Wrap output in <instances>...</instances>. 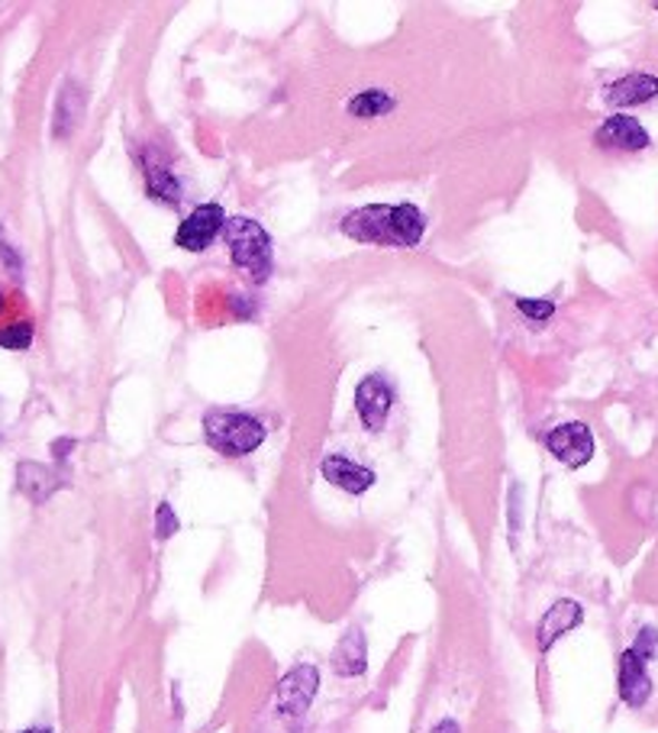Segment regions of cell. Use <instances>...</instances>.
Returning a JSON list of instances; mask_svg holds the SVG:
<instances>
[{
    "mask_svg": "<svg viewBox=\"0 0 658 733\" xmlns=\"http://www.w3.org/2000/svg\"><path fill=\"white\" fill-rule=\"evenodd\" d=\"M175 530H178V517H175L171 505H158V514H156L158 540H168V537H171Z\"/></svg>",
    "mask_w": 658,
    "mask_h": 733,
    "instance_id": "cell-21",
    "label": "cell"
},
{
    "mask_svg": "<svg viewBox=\"0 0 658 733\" xmlns=\"http://www.w3.org/2000/svg\"><path fill=\"white\" fill-rule=\"evenodd\" d=\"M585 620V610L578 602H556V605L546 610V617H542V624H539V649L542 653H549L552 649V643L559 637H564L568 631H574L578 624Z\"/></svg>",
    "mask_w": 658,
    "mask_h": 733,
    "instance_id": "cell-12",
    "label": "cell"
},
{
    "mask_svg": "<svg viewBox=\"0 0 658 733\" xmlns=\"http://www.w3.org/2000/svg\"><path fill=\"white\" fill-rule=\"evenodd\" d=\"M23 733H52V731H49V727H30V731Z\"/></svg>",
    "mask_w": 658,
    "mask_h": 733,
    "instance_id": "cell-25",
    "label": "cell"
},
{
    "mask_svg": "<svg viewBox=\"0 0 658 733\" xmlns=\"http://www.w3.org/2000/svg\"><path fill=\"white\" fill-rule=\"evenodd\" d=\"M333 670L345 675V678H355V675H362V672L369 670V649H365V634L362 631L352 627L340 639V646L333 653Z\"/></svg>",
    "mask_w": 658,
    "mask_h": 733,
    "instance_id": "cell-14",
    "label": "cell"
},
{
    "mask_svg": "<svg viewBox=\"0 0 658 733\" xmlns=\"http://www.w3.org/2000/svg\"><path fill=\"white\" fill-rule=\"evenodd\" d=\"M391 401H394L391 384L384 382L381 375H369V379L359 382V388H355V411L362 417L365 430L377 433L384 427V420L391 414Z\"/></svg>",
    "mask_w": 658,
    "mask_h": 733,
    "instance_id": "cell-7",
    "label": "cell"
},
{
    "mask_svg": "<svg viewBox=\"0 0 658 733\" xmlns=\"http://www.w3.org/2000/svg\"><path fill=\"white\" fill-rule=\"evenodd\" d=\"M0 311H3V294H0Z\"/></svg>",
    "mask_w": 658,
    "mask_h": 733,
    "instance_id": "cell-26",
    "label": "cell"
},
{
    "mask_svg": "<svg viewBox=\"0 0 658 733\" xmlns=\"http://www.w3.org/2000/svg\"><path fill=\"white\" fill-rule=\"evenodd\" d=\"M0 262H3L13 275H20V268H23V265H20V255L13 253V246H10L3 236H0Z\"/></svg>",
    "mask_w": 658,
    "mask_h": 733,
    "instance_id": "cell-22",
    "label": "cell"
},
{
    "mask_svg": "<svg viewBox=\"0 0 658 733\" xmlns=\"http://www.w3.org/2000/svg\"><path fill=\"white\" fill-rule=\"evenodd\" d=\"M426 217L413 204H372L343 217V233L359 243L375 246H420Z\"/></svg>",
    "mask_w": 658,
    "mask_h": 733,
    "instance_id": "cell-1",
    "label": "cell"
},
{
    "mask_svg": "<svg viewBox=\"0 0 658 733\" xmlns=\"http://www.w3.org/2000/svg\"><path fill=\"white\" fill-rule=\"evenodd\" d=\"M204 433H207V443L229 459H243L265 443L262 420L249 414H229V411H210L204 417Z\"/></svg>",
    "mask_w": 658,
    "mask_h": 733,
    "instance_id": "cell-2",
    "label": "cell"
},
{
    "mask_svg": "<svg viewBox=\"0 0 658 733\" xmlns=\"http://www.w3.org/2000/svg\"><path fill=\"white\" fill-rule=\"evenodd\" d=\"M656 10H658V3H656Z\"/></svg>",
    "mask_w": 658,
    "mask_h": 733,
    "instance_id": "cell-27",
    "label": "cell"
},
{
    "mask_svg": "<svg viewBox=\"0 0 658 733\" xmlns=\"http://www.w3.org/2000/svg\"><path fill=\"white\" fill-rule=\"evenodd\" d=\"M546 449H549L559 462H564L568 469H581V466H588L591 456H595L591 427H588V423H562V427L549 430Z\"/></svg>",
    "mask_w": 658,
    "mask_h": 733,
    "instance_id": "cell-4",
    "label": "cell"
},
{
    "mask_svg": "<svg viewBox=\"0 0 658 733\" xmlns=\"http://www.w3.org/2000/svg\"><path fill=\"white\" fill-rule=\"evenodd\" d=\"M62 485V476H59L56 469L42 466V462H20V466H17V488L30 498L32 505L49 501Z\"/></svg>",
    "mask_w": 658,
    "mask_h": 733,
    "instance_id": "cell-11",
    "label": "cell"
},
{
    "mask_svg": "<svg viewBox=\"0 0 658 733\" xmlns=\"http://www.w3.org/2000/svg\"><path fill=\"white\" fill-rule=\"evenodd\" d=\"M223 236H226L233 262L252 272L255 282H265L272 272V240L262 229V224H255L249 217H233L223 226Z\"/></svg>",
    "mask_w": 658,
    "mask_h": 733,
    "instance_id": "cell-3",
    "label": "cell"
},
{
    "mask_svg": "<svg viewBox=\"0 0 658 733\" xmlns=\"http://www.w3.org/2000/svg\"><path fill=\"white\" fill-rule=\"evenodd\" d=\"M433 733H459V727H455L452 721H442V724H439V727Z\"/></svg>",
    "mask_w": 658,
    "mask_h": 733,
    "instance_id": "cell-24",
    "label": "cell"
},
{
    "mask_svg": "<svg viewBox=\"0 0 658 733\" xmlns=\"http://www.w3.org/2000/svg\"><path fill=\"white\" fill-rule=\"evenodd\" d=\"M32 343V323L30 320H17V323H7L0 330V346L3 350H30Z\"/></svg>",
    "mask_w": 658,
    "mask_h": 733,
    "instance_id": "cell-18",
    "label": "cell"
},
{
    "mask_svg": "<svg viewBox=\"0 0 658 733\" xmlns=\"http://www.w3.org/2000/svg\"><path fill=\"white\" fill-rule=\"evenodd\" d=\"M517 311L530 320H549L556 314V304L552 301H533V297H517Z\"/></svg>",
    "mask_w": 658,
    "mask_h": 733,
    "instance_id": "cell-19",
    "label": "cell"
},
{
    "mask_svg": "<svg viewBox=\"0 0 658 733\" xmlns=\"http://www.w3.org/2000/svg\"><path fill=\"white\" fill-rule=\"evenodd\" d=\"M652 97H658V78L646 75V71L627 75L607 88V104H613V107H636V104H646Z\"/></svg>",
    "mask_w": 658,
    "mask_h": 733,
    "instance_id": "cell-13",
    "label": "cell"
},
{
    "mask_svg": "<svg viewBox=\"0 0 658 733\" xmlns=\"http://www.w3.org/2000/svg\"><path fill=\"white\" fill-rule=\"evenodd\" d=\"M316 688H320V672L314 666H297L278 682L275 707L282 711L284 717H301L314 702Z\"/></svg>",
    "mask_w": 658,
    "mask_h": 733,
    "instance_id": "cell-6",
    "label": "cell"
},
{
    "mask_svg": "<svg viewBox=\"0 0 658 733\" xmlns=\"http://www.w3.org/2000/svg\"><path fill=\"white\" fill-rule=\"evenodd\" d=\"M68 449H75V440H59V443L52 447V452H56L59 462H65V452H68Z\"/></svg>",
    "mask_w": 658,
    "mask_h": 733,
    "instance_id": "cell-23",
    "label": "cell"
},
{
    "mask_svg": "<svg viewBox=\"0 0 658 733\" xmlns=\"http://www.w3.org/2000/svg\"><path fill=\"white\" fill-rule=\"evenodd\" d=\"M652 695V678L646 672V659L639 653L627 649L620 656V698L632 707H642Z\"/></svg>",
    "mask_w": 658,
    "mask_h": 733,
    "instance_id": "cell-10",
    "label": "cell"
},
{
    "mask_svg": "<svg viewBox=\"0 0 658 733\" xmlns=\"http://www.w3.org/2000/svg\"><path fill=\"white\" fill-rule=\"evenodd\" d=\"M146 188L153 197L158 201H165V204H178L181 201V188H178V182H175V175L165 168V165H146Z\"/></svg>",
    "mask_w": 658,
    "mask_h": 733,
    "instance_id": "cell-17",
    "label": "cell"
},
{
    "mask_svg": "<svg viewBox=\"0 0 658 733\" xmlns=\"http://www.w3.org/2000/svg\"><path fill=\"white\" fill-rule=\"evenodd\" d=\"M81 117H85V91H81V85L68 81L59 95V104H56V136L59 139L71 136L81 124Z\"/></svg>",
    "mask_w": 658,
    "mask_h": 733,
    "instance_id": "cell-15",
    "label": "cell"
},
{
    "mask_svg": "<svg viewBox=\"0 0 658 733\" xmlns=\"http://www.w3.org/2000/svg\"><path fill=\"white\" fill-rule=\"evenodd\" d=\"M320 472H323V479L330 481V485L343 488L348 495H365L375 485V472L372 469H365V466H359V462H352L345 456H326Z\"/></svg>",
    "mask_w": 658,
    "mask_h": 733,
    "instance_id": "cell-9",
    "label": "cell"
},
{
    "mask_svg": "<svg viewBox=\"0 0 658 733\" xmlns=\"http://www.w3.org/2000/svg\"><path fill=\"white\" fill-rule=\"evenodd\" d=\"M387 110H394V97L387 95V91H362V95H355L348 100V114L352 117H362V120H372V117H381V114H387Z\"/></svg>",
    "mask_w": 658,
    "mask_h": 733,
    "instance_id": "cell-16",
    "label": "cell"
},
{
    "mask_svg": "<svg viewBox=\"0 0 658 733\" xmlns=\"http://www.w3.org/2000/svg\"><path fill=\"white\" fill-rule=\"evenodd\" d=\"M629 649H632V653H639V656L649 663V659H652V656L658 653V631H652V627H642V631H639V637H636V643H632Z\"/></svg>",
    "mask_w": 658,
    "mask_h": 733,
    "instance_id": "cell-20",
    "label": "cell"
},
{
    "mask_svg": "<svg viewBox=\"0 0 658 733\" xmlns=\"http://www.w3.org/2000/svg\"><path fill=\"white\" fill-rule=\"evenodd\" d=\"M595 143L597 146H603V149H629V153H639V149L649 146V133L642 129L639 120H632L627 114H613V117H607V120L600 124Z\"/></svg>",
    "mask_w": 658,
    "mask_h": 733,
    "instance_id": "cell-8",
    "label": "cell"
},
{
    "mask_svg": "<svg viewBox=\"0 0 658 733\" xmlns=\"http://www.w3.org/2000/svg\"><path fill=\"white\" fill-rule=\"evenodd\" d=\"M226 226V211L219 204H204L190 214L185 224L178 226L175 233V243L188 253H204Z\"/></svg>",
    "mask_w": 658,
    "mask_h": 733,
    "instance_id": "cell-5",
    "label": "cell"
}]
</instances>
